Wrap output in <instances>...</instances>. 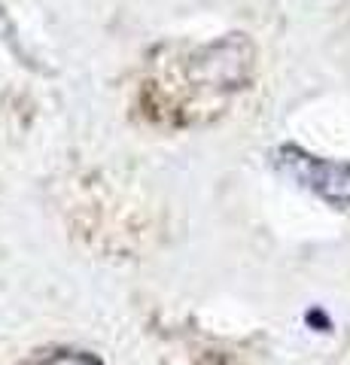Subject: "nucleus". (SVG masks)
I'll return each instance as SVG.
<instances>
[{
    "label": "nucleus",
    "mask_w": 350,
    "mask_h": 365,
    "mask_svg": "<svg viewBox=\"0 0 350 365\" xmlns=\"http://www.w3.org/2000/svg\"><path fill=\"white\" fill-rule=\"evenodd\" d=\"M280 155H284L280 158L284 170H289L299 182L332 204H350V165L326 162V158L304 155L299 150H284Z\"/></svg>",
    "instance_id": "nucleus-1"
},
{
    "label": "nucleus",
    "mask_w": 350,
    "mask_h": 365,
    "mask_svg": "<svg viewBox=\"0 0 350 365\" xmlns=\"http://www.w3.org/2000/svg\"><path fill=\"white\" fill-rule=\"evenodd\" d=\"M37 365H98V362L86 356V353H52V356H46Z\"/></svg>",
    "instance_id": "nucleus-2"
}]
</instances>
